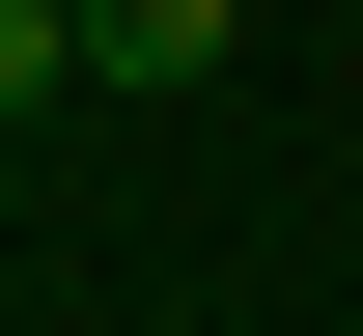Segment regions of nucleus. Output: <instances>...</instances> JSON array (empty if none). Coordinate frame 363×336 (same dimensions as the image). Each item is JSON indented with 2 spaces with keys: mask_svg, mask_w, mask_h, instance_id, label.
Returning a JSON list of instances; mask_svg holds the SVG:
<instances>
[{
  "mask_svg": "<svg viewBox=\"0 0 363 336\" xmlns=\"http://www.w3.org/2000/svg\"><path fill=\"white\" fill-rule=\"evenodd\" d=\"M224 28H252V0H84V56H112V85H224Z\"/></svg>",
  "mask_w": 363,
  "mask_h": 336,
  "instance_id": "nucleus-1",
  "label": "nucleus"
},
{
  "mask_svg": "<svg viewBox=\"0 0 363 336\" xmlns=\"http://www.w3.org/2000/svg\"><path fill=\"white\" fill-rule=\"evenodd\" d=\"M56 85H112V56H84V0H0V112H56Z\"/></svg>",
  "mask_w": 363,
  "mask_h": 336,
  "instance_id": "nucleus-2",
  "label": "nucleus"
}]
</instances>
